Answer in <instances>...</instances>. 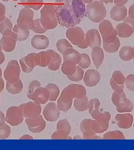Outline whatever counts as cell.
I'll list each match as a JSON object with an SVG mask.
<instances>
[{
  "label": "cell",
  "mask_w": 134,
  "mask_h": 150,
  "mask_svg": "<svg viewBox=\"0 0 134 150\" xmlns=\"http://www.w3.org/2000/svg\"><path fill=\"white\" fill-rule=\"evenodd\" d=\"M58 23L65 27L76 26L81 21L71 4V0H58L54 4Z\"/></svg>",
  "instance_id": "1"
},
{
  "label": "cell",
  "mask_w": 134,
  "mask_h": 150,
  "mask_svg": "<svg viewBox=\"0 0 134 150\" xmlns=\"http://www.w3.org/2000/svg\"><path fill=\"white\" fill-rule=\"evenodd\" d=\"M41 23L47 30L55 28L58 24L54 4H46L40 11Z\"/></svg>",
  "instance_id": "2"
},
{
  "label": "cell",
  "mask_w": 134,
  "mask_h": 150,
  "mask_svg": "<svg viewBox=\"0 0 134 150\" xmlns=\"http://www.w3.org/2000/svg\"><path fill=\"white\" fill-rule=\"evenodd\" d=\"M86 16L89 19L95 23H99L104 20L107 11L103 3L99 1H94L86 6Z\"/></svg>",
  "instance_id": "3"
},
{
  "label": "cell",
  "mask_w": 134,
  "mask_h": 150,
  "mask_svg": "<svg viewBox=\"0 0 134 150\" xmlns=\"http://www.w3.org/2000/svg\"><path fill=\"white\" fill-rule=\"evenodd\" d=\"M85 35L82 28L79 26L68 28L66 31V37L71 43L82 49L89 47L85 39Z\"/></svg>",
  "instance_id": "4"
},
{
  "label": "cell",
  "mask_w": 134,
  "mask_h": 150,
  "mask_svg": "<svg viewBox=\"0 0 134 150\" xmlns=\"http://www.w3.org/2000/svg\"><path fill=\"white\" fill-rule=\"evenodd\" d=\"M111 100L118 112H130L133 109L132 102L127 98L124 91L121 93L115 92L112 96Z\"/></svg>",
  "instance_id": "5"
},
{
  "label": "cell",
  "mask_w": 134,
  "mask_h": 150,
  "mask_svg": "<svg viewBox=\"0 0 134 150\" xmlns=\"http://www.w3.org/2000/svg\"><path fill=\"white\" fill-rule=\"evenodd\" d=\"M99 30L102 35L103 42L110 44L114 42L117 39L116 30L109 21L104 20L100 23Z\"/></svg>",
  "instance_id": "6"
},
{
  "label": "cell",
  "mask_w": 134,
  "mask_h": 150,
  "mask_svg": "<svg viewBox=\"0 0 134 150\" xmlns=\"http://www.w3.org/2000/svg\"><path fill=\"white\" fill-rule=\"evenodd\" d=\"M33 11L31 9L23 8L20 11L17 24L25 30H32L35 25Z\"/></svg>",
  "instance_id": "7"
},
{
  "label": "cell",
  "mask_w": 134,
  "mask_h": 150,
  "mask_svg": "<svg viewBox=\"0 0 134 150\" xmlns=\"http://www.w3.org/2000/svg\"><path fill=\"white\" fill-rule=\"evenodd\" d=\"M21 70L18 61L12 60L8 63L4 71V77L7 82L13 83L19 81Z\"/></svg>",
  "instance_id": "8"
},
{
  "label": "cell",
  "mask_w": 134,
  "mask_h": 150,
  "mask_svg": "<svg viewBox=\"0 0 134 150\" xmlns=\"http://www.w3.org/2000/svg\"><path fill=\"white\" fill-rule=\"evenodd\" d=\"M24 117L23 109L20 106H13L7 110L6 122L13 126H17L23 122Z\"/></svg>",
  "instance_id": "9"
},
{
  "label": "cell",
  "mask_w": 134,
  "mask_h": 150,
  "mask_svg": "<svg viewBox=\"0 0 134 150\" xmlns=\"http://www.w3.org/2000/svg\"><path fill=\"white\" fill-rule=\"evenodd\" d=\"M22 70L25 73H30L34 67L39 66L40 57L39 53H30L19 60Z\"/></svg>",
  "instance_id": "10"
},
{
  "label": "cell",
  "mask_w": 134,
  "mask_h": 150,
  "mask_svg": "<svg viewBox=\"0 0 134 150\" xmlns=\"http://www.w3.org/2000/svg\"><path fill=\"white\" fill-rule=\"evenodd\" d=\"M23 109L24 117L32 118L39 116L40 112V106L37 102H30L21 105Z\"/></svg>",
  "instance_id": "11"
},
{
  "label": "cell",
  "mask_w": 134,
  "mask_h": 150,
  "mask_svg": "<svg viewBox=\"0 0 134 150\" xmlns=\"http://www.w3.org/2000/svg\"><path fill=\"white\" fill-rule=\"evenodd\" d=\"M17 40V36L16 33L12 32L7 35L3 36L0 40V45L2 50L6 52H12L16 47Z\"/></svg>",
  "instance_id": "12"
},
{
  "label": "cell",
  "mask_w": 134,
  "mask_h": 150,
  "mask_svg": "<svg viewBox=\"0 0 134 150\" xmlns=\"http://www.w3.org/2000/svg\"><path fill=\"white\" fill-rule=\"evenodd\" d=\"M85 38L91 48H93L95 46L101 47L102 40L99 33L96 29H92L87 31L85 35Z\"/></svg>",
  "instance_id": "13"
},
{
  "label": "cell",
  "mask_w": 134,
  "mask_h": 150,
  "mask_svg": "<svg viewBox=\"0 0 134 150\" xmlns=\"http://www.w3.org/2000/svg\"><path fill=\"white\" fill-rule=\"evenodd\" d=\"M115 120L119 127L128 129L130 128L132 125L133 117L130 113L119 114L115 116Z\"/></svg>",
  "instance_id": "14"
},
{
  "label": "cell",
  "mask_w": 134,
  "mask_h": 150,
  "mask_svg": "<svg viewBox=\"0 0 134 150\" xmlns=\"http://www.w3.org/2000/svg\"><path fill=\"white\" fill-rule=\"evenodd\" d=\"M31 45L35 49H46L49 46V39L44 35H35L31 39Z\"/></svg>",
  "instance_id": "15"
},
{
  "label": "cell",
  "mask_w": 134,
  "mask_h": 150,
  "mask_svg": "<svg viewBox=\"0 0 134 150\" xmlns=\"http://www.w3.org/2000/svg\"><path fill=\"white\" fill-rule=\"evenodd\" d=\"M101 80V75L95 69L88 70L85 73L84 81L88 86H96Z\"/></svg>",
  "instance_id": "16"
},
{
  "label": "cell",
  "mask_w": 134,
  "mask_h": 150,
  "mask_svg": "<svg viewBox=\"0 0 134 150\" xmlns=\"http://www.w3.org/2000/svg\"><path fill=\"white\" fill-rule=\"evenodd\" d=\"M128 15V10L124 6L115 5L111 10V17L116 21H122Z\"/></svg>",
  "instance_id": "17"
},
{
  "label": "cell",
  "mask_w": 134,
  "mask_h": 150,
  "mask_svg": "<svg viewBox=\"0 0 134 150\" xmlns=\"http://www.w3.org/2000/svg\"><path fill=\"white\" fill-rule=\"evenodd\" d=\"M116 30L117 35L123 38H128L134 33L133 28L128 23L124 21L116 25Z\"/></svg>",
  "instance_id": "18"
},
{
  "label": "cell",
  "mask_w": 134,
  "mask_h": 150,
  "mask_svg": "<svg viewBox=\"0 0 134 150\" xmlns=\"http://www.w3.org/2000/svg\"><path fill=\"white\" fill-rule=\"evenodd\" d=\"M44 115L48 120L55 121L59 118V112L54 103H50L44 109Z\"/></svg>",
  "instance_id": "19"
},
{
  "label": "cell",
  "mask_w": 134,
  "mask_h": 150,
  "mask_svg": "<svg viewBox=\"0 0 134 150\" xmlns=\"http://www.w3.org/2000/svg\"><path fill=\"white\" fill-rule=\"evenodd\" d=\"M91 57L94 65L98 69L103 62L104 58V52L100 46H95L92 48Z\"/></svg>",
  "instance_id": "20"
},
{
  "label": "cell",
  "mask_w": 134,
  "mask_h": 150,
  "mask_svg": "<svg viewBox=\"0 0 134 150\" xmlns=\"http://www.w3.org/2000/svg\"><path fill=\"white\" fill-rule=\"evenodd\" d=\"M71 4L79 19L82 20L86 16V9L85 3L82 0H71Z\"/></svg>",
  "instance_id": "21"
},
{
  "label": "cell",
  "mask_w": 134,
  "mask_h": 150,
  "mask_svg": "<svg viewBox=\"0 0 134 150\" xmlns=\"http://www.w3.org/2000/svg\"><path fill=\"white\" fill-rule=\"evenodd\" d=\"M64 60H70L78 64L81 60V54L73 47L68 48L63 53Z\"/></svg>",
  "instance_id": "22"
},
{
  "label": "cell",
  "mask_w": 134,
  "mask_h": 150,
  "mask_svg": "<svg viewBox=\"0 0 134 150\" xmlns=\"http://www.w3.org/2000/svg\"><path fill=\"white\" fill-rule=\"evenodd\" d=\"M26 122L29 129L33 132H40V116L32 118H27Z\"/></svg>",
  "instance_id": "23"
},
{
  "label": "cell",
  "mask_w": 134,
  "mask_h": 150,
  "mask_svg": "<svg viewBox=\"0 0 134 150\" xmlns=\"http://www.w3.org/2000/svg\"><path fill=\"white\" fill-rule=\"evenodd\" d=\"M51 56L50 64L48 66L50 69L56 71L60 68L61 64V58L60 56L55 51L52 50H48Z\"/></svg>",
  "instance_id": "24"
},
{
  "label": "cell",
  "mask_w": 134,
  "mask_h": 150,
  "mask_svg": "<svg viewBox=\"0 0 134 150\" xmlns=\"http://www.w3.org/2000/svg\"><path fill=\"white\" fill-rule=\"evenodd\" d=\"M119 54L122 60L130 61L134 58V49L130 46H124L120 50Z\"/></svg>",
  "instance_id": "25"
},
{
  "label": "cell",
  "mask_w": 134,
  "mask_h": 150,
  "mask_svg": "<svg viewBox=\"0 0 134 150\" xmlns=\"http://www.w3.org/2000/svg\"><path fill=\"white\" fill-rule=\"evenodd\" d=\"M76 64L70 61L64 60L63 63L62 67V71L64 74L67 76H71L74 74L76 71L77 66Z\"/></svg>",
  "instance_id": "26"
},
{
  "label": "cell",
  "mask_w": 134,
  "mask_h": 150,
  "mask_svg": "<svg viewBox=\"0 0 134 150\" xmlns=\"http://www.w3.org/2000/svg\"><path fill=\"white\" fill-rule=\"evenodd\" d=\"M21 4L24 8L38 10L43 5V0H20Z\"/></svg>",
  "instance_id": "27"
},
{
  "label": "cell",
  "mask_w": 134,
  "mask_h": 150,
  "mask_svg": "<svg viewBox=\"0 0 134 150\" xmlns=\"http://www.w3.org/2000/svg\"><path fill=\"white\" fill-rule=\"evenodd\" d=\"M12 28L13 24L11 21L7 17L0 22V33L3 36L10 34L12 32Z\"/></svg>",
  "instance_id": "28"
},
{
  "label": "cell",
  "mask_w": 134,
  "mask_h": 150,
  "mask_svg": "<svg viewBox=\"0 0 134 150\" xmlns=\"http://www.w3.org/2000/svg\"><path fill=\"white\" fill-rule=\"evenodd\" d=\"M6 87L7 90L9 92L13 95H16L20 93L23 90V82L21 79L13 83L7 82Z\"/></svg>",
  "instance_id": "29"
},
{
  "label": "cell",
  "mask_w": 134,
  "mask_h": 150,
  "mask_svg": "<svg viewBox=\"0 0 134 150\" xmlns=\"http://www.w3.org/2000/svg\"><path fill=\"white\" fill-rule=\"evenodd\" d=\"M13 31L17 35V40L19 41L26 40L30 35L29 30L20 27L17 24L14 27Z\"/></svg>",
  "instance_id": "30"
},
{
  "label": "cell",
  "mask_w": 134,
  "mask_h": 150,
  "mask_svg": "<svg viewBox=\"0 0 134 150\" xmlns=\"http://www.w3.org/2000/svg\"><path fill=\"white\" fill-rule=\"evenodd\" d=\"M121 43L119 39L118 38L114 42L110 44H106L103 42L104 49L106 52L109 53H115L118 50Z\"/></svg>",
  "instance_id": "31"
},
{
  "label": "cell",
  "mask_w": 134,
  "mask_h": 150,
  "mask_svg": "<svg viewBox=\"0 0 134 150\" xmlns=\"http://www.w3.org/2000/svg\"><path fill=\"white\" fill-rule=\"evenodd\" d=\"M39 54L40 57V63L39 66L43 67L48 66L50 64L51 61V54L48 50L41 52Z\"/></svg>",
  "instance_id": "32"
},
{
  "label": "cell",
  "mask_w": 134,
  "mask_h": 150,
  "mask_svg": "<svg viewBox=\"0 0 134 150\" xmlns=\"http://www.w3.org/2000/svg\"><path fill=\"white\" fill-rule=\"evenodd\" d=\"M105 139H125V137L123 132L118 130L109 131L106 133L103 137Z\"/></svg>",
  "instance_id": "33"
},
{
  "label": "cell",
  "mask_w": 134,
  "mask_h": 150,
  "mask_svg": "<svg viewBox=\"0 0 134 150\" xmlns=\"http://www.w3.org/2000/svg\"><path fill=\"white\" fill-rule=\"evenodd\" d=\"M57 49L62 54H63L65 50L68 48L73 47L69 42L65 39H60L57 42L56 44Z\"/></svg>",
  "instance_id": "34"
},
{
  "label": "cell",
  "mask_w": 134,
  "mask_h": 150,
  "mask_svg": "<svg viewBox=\"0 0 134 150\" xmlns=\"http://www.w3.org/2000/svg\"><path fill=\"white\" fill-rule=\"evenodd\" d=\"M111 79L117 84L124 85L125 83L126 78L121 71H114L113 73Z\"/></svg>",
  "instance_id": "35"
},
{
  "label": "cell",
  "mask_w": 134,
  "mask_h": 150,
  "mask_svg": "<svg viewBox=\"0 0 134 150\" xmlns=\"http://www.w3.org/2000/svg\"><path fill=\"white\" fill-rule=\"evenodd\" d=\"M81 60L78 64L82 69H86L90 66L91 61L89 55L86 53H81Z\"/></svg>",
  "instance_id": "36"
},
{
  "label": "cell",
  "mask_w": 134,
  "mask_h": 150,
  "mask_svg": "<svg viewBox=\"0 0 134 150\" xmlns=\"http://www.w3.org/2000/svg\"><path fill=\"white\" fill-rule=\"evenodd\" d=\"M11 129L6 124L0 126V139H6L10 137Z\"/></svg>",
  "instance_id": "37"
},
{
  "label": "cell",
  "mask_w": 134,
  "mask_h": 150,
  "mask_svg": "<svg viewBox=\"0 0 134 150\" xmlns=\"http://www.w3.org/2000/svg\"><path fill=\"white\" fill-rule=\"evenodd\" d=\"M84 71L82 68L77 66L76 71L73 75L71 76H67L69 79L73 81H79L82 80L83 77Z\"/></svg>",
  "instance_id": "38"
},
{
  "label": "cell",
  "mask_w": 134,
  "mask_h": 150,
  "mask_svg": "<svg viewBox=\"0 0 134 150\" xmlns=\"http://www.w3.org/2000/svg\"><path fill=\"white\" fill-rule=\"evenodd\" d=\"M35 25L32 30L35 33L37 34H43L45 33L47 30L44 28L41 23L40 19L37 18L34 19Z\"/></svg>",
  "instance_id": "39"
},
{
  "label": "cell",
  "mask_w": 134,
  "mask_h": 150,
  "mask_svg": "<svg viewBox=\"0 0 134 150\" xmlns=\"http://www.w3.org/2000/svg\"><path fill=\"white\" fill-rule=\"evenodd\" d=\"M40 86V83L38 81H33L30 83L27 93L28 97L29 98L31 99V98L32 97L35 91L37 88H39Z\"/></svg>",
  "instance_id": "40"
},
{
  "label": "cell",
  "mask_w": 134,
  "mask_h": 150,
  "mask_svg": "<svg viewBox=\"0 0 134 150\" xmlns=\"http://www.w3.org/2000/svg\"><path fill=\"white\" fill-rule=\"evenodd\" d=\"M125 85L127 89L134 91V74H130L126 78Z\"/></svg>",
  "instance_id": "41"
},
{
  "label": "cell",
  "mask_w": 134,
  "mask_h": 150,
  "mask_svg": "<svg viewBox=\"0 0 134 150\" xmlns=\"http://www.w3.org/2000/svg\"><path fill=\"white\" fill-rule=\"evenodd\" d=\"M110 83L112 88L115 92L121 93L123 91L124 85L117 84L116 82H114L112 79H111Z\"/></svg>",
  "instance_id": "42"
},
{
  "label": "cell",
  "mask_w": 134,
  "mask_h": 150,
  "mask_svg": "<svg viewBox=\"0 0 134 150\" xmlns=\"http://www.w3.org/2000/svg\"><path fill=\"white\" fill-rule=\"evenodd\" d=\"M6 11V9L5 6L0 3V22L5 19Z\"/></svg>",
  "instance_id": "43"
},
{
  "label": "cell",
  "mask_w": 134,
  "mask_h": 150,
  "mask_svg": "<svg viewBox=\"0 0 134 150\" xmlns=\"http://www.w3.org/2000/svg\"><path fill=\"white\" fill-rule=\"evenodd\" d=\"M128 16L130 19L134 20V4L132 5L129 8Z\"/></svg>",
  "instance_id": "44"
},
{
  "label": "cell",
  "mask_w": 134,
  "mask_h": 150,
  "mask_svg": "<svg viewBox=\"0 0 134 150\" xmlns=\"http://www.w3.org/2000/svg\"><path fill=\"white\" fill-rule=\"evenodd\" d=\"M129 0H114V3L116 5L124 6L125 4H126Z\"/></svg>",
  "instance_id": "45"
},
{
  "label": "cell",
  "mask_w": 134,
  "mask_h": 150,
  "mask_svg": "<svg viewBox=\"0 0 134 150\" xmlns=\"http://www.w3.org/2000/svg\"><path fill=\"white\" fill-rule=\"evenodd\" d=\"M6 122V117L4 113L0 111V126L4 125Z\"/></svg>",
  "instance_id": "46"
},
{
  "label": "cell",
  "mask_w": 134,
  "mask_h": 150,
  "mask_svg": "<svg viewBox=\"0 0 134 150\" xmlns=\"http://www.w3.org/2000/svg\"><path fill=\"white\" fill-rule=\"evenodd\" d=\"M5 57L4 53L2 52V47L0 45V65L5 60Z\"/></svg>",
  "instance_id": "47"
},
{
  "label": "cell",
  "mask_w": 134,
  "mask_h": 150,
  "mask_svg": "<svg viewBox=\"0 0 134 150\" xmlns=\"http://www.w3.org/2000/svg\"><path fill=\"white\" fill-rule=\"evenodd\" d=\"M123 21L126 22V23L131 25L133 28L134 30V20L130 19L129 17H127Z\"/></svg>",
  "instance_id": "48"
},
{
  "label": "cell",
  "mask_w": 134,
  "mask_h": 150,
  "mask_svg": "<svg viewBox=\"0 0 134 150\" xmlns=\"http://www.w3.org/2000/svg\"><path fill=\"white\" fill-rule=\"evenodd\" d=\"M4 83L3 79H0V93L4 89Z\"/></svg>",
  "instance_id": "49"
},
{
  "label": "cell",
  "mask_w": 134,
  "mask_h": 150,
  "mask_svg": "<svg viewBox=\"0 0 134 150\" xmlns=\"http://www.w3.org/2000/svg\"><path fill=\"white\" fill-rule=\"evenodd\" d=\"M99 1L102 2V3L108 4V3H112L113 2V0H99Z\"/></svg>",
  "instance_id": "50"
},
{
  "label": "cell",
  "mask_w": 134,
  "mask_h": 150,
  "mask_svg": "<svg viewBox=\"0 0 134 150\" xmlns=\"http://www.w3.org/2000/svg\"><path fill=\"white\" fill-rule=\"evenodd\" d=\"M20 139H33L32 137L31 136L28 135H25L23 136V137H21Z\"/></svg>",
  "instance_id": "51"
},
{
  "label": "cell",
  "mask_w": 134,
  "mask_h": 150,
  "mask_svg": "<svg viewBox=\"0 0 134 150\" xmlns=\"http://www.w3.org/2000/svg\"><path fill=\"white\" fill-rule=\"evenodd\" d=\"M83 2L86 4H89L93 1V0H82Z\"/></svg>",
  "instance_id": "52"
},
{
  "label": "cell",
  "mask_w": 134,
  "mask_h": 150,
  "mask_svg": "<svg viewBox=\"0 0 134 150\" xmlns=\"http://www.w3.org/2000/svg\"><path fill=\"white\" fill-rule=\"evenodd\" d=\"M2 71L1 69L0 68V79L2 78Z\"/></svg>",
  "instance_id": "53"
},
{
  "label": "cell",
  "mask_w": 134,
  "mask_h": 150,
  "mask_svg": "<svg viewBox=\"0 0 134 150\" xmlns=\"http://www.w3.org/2000/svg\"><path fill=\"white\" fill-rule=\"evenodd\" d=\"M1 1H3L4 2H8L10 0H1Z\"/></svg>",
  "instance_id": "54"
},
{
  "label": "cell",
  "mask_w": 134,
  "mask_h": 150,
  "mask_svg": "<svg viewBox=\"0 0 134 150\" xmlns=\"http://www.w3.org/2000/svg\"><path fill=\"white\" fill-rule=\"evenodd\" d=\"M133 127L134 128V124H133Z\"/></svg>",
  "instance_id": "55"
},
{
  "label": "cell",
  "mask_w": 134,
  "mask_h": 150,
  "mask_svg": "<svg viewBox=\"0 0 134 150\" xmlns=\"http://www.w3.org/2000/svg\"><path fill=\"white\" fill-rule=\"evenodd\" d=\"M133 48L134 49V46H133ZM133 59H134V58H133Z\"/></svg>",
  "instance_id": "56"
},
{
  "label": "cell",
  "mask_w": 134,
  "mask_h": 150,
  "mask_svg": "<svg viewBox=\"0 0 134 150\" xmlns=\"http://www.w3.org/2000/svg\"><path fill=\"white\" fill-rule=\"evenodd\" d=\"M0 103H1V100H0Z\"/></svg>",
  "instance_id": "57"
}]
</instances>
